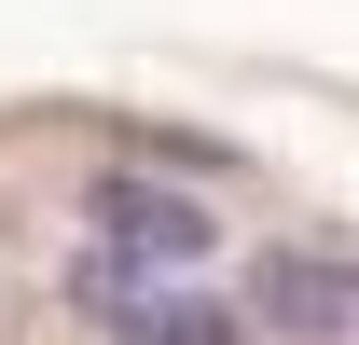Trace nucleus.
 <instances>
[{"label": "nucleus", "instance_id": "7ed1b4c3", "mask_svg": "<svg viewBox=\"0 0 359 345\" xmlns=\"http://www.w3.org/2000/svg\"><path fill=\"white\" fill-rule=\"evenodd\" d=\"M83 304H97L125 345H249L222 304H180V290H111V276H83Z\"/></svg>", "mask_w": 359, "mask_h": 345}, {"label": "nucleus", "instance_id": "f03ea898", "mask_svg": "<svg viewBox=\"0 0 359 345\" xmlns=\"http://www.w3.org/2000/svg\"><path fill=\"white\" fill-rule=\"evenodd\" d=\"M249 318L290 345H359V262H263V290H249Z\"/></svg>", "mask_w": 359, "mask_h": 345}, {"label": "nucleus", "instance_id": "f257e3e1", "mask_svg": "<svg viewBox=\"0 0 359 345\" xmlns=\"http://www.w3.org/2000/svg\"><path fill=\"white\" fill-rule=\"evenodd\" d=\"M83 221H97V262H83V276H111V290H166L180 262H208V235H222L194 180H152V166H111Z\"/></svg>", "mask_w": 359, "mask_h": 345}]
</instances>
